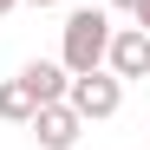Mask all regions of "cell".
<instances>
[{
    "instance_id": "3",
    "label": "cell",
    "mask_w": 150,
    "mask_h": 150,
    "mask_svg": "<svg viewBox=\"0 0 150 150\" xmlns=\"http://www.w3.org/2000/svg\"><path fill=\"white\" fill-rule=\"evenodd\" d=\"M26 131L39 137V150H72V144H79V131H85V117L59 98V105H39V111L26 117Z\"/></svg>"
},
{
    "instance_id": "1",
    "label": "cell",
    "mask_w": 150,
    "mask_h": 150,
    "mask_svg": "<svg viewBox=\"0 0 150 150\" xmlns=\"http://www.w3.org/2000/svg\"><path fill=\"white\" fill-rule=\"evenodd\" d=\"M105 46H111V20L98 13V7H79V13H65V26H59V65L79 79V72H98L105 65Z\"/></svg>"
},
{
    "instance_id": "6",
    "label": "cell",
    "mask_w": 150,
    "mask_h": 150,
    "mask_svg": "<svg viewBox=\"0 0 150 150\" xmlns=\"http://www.w3.org/2000/svg\"><path fill=\"white\" fill-rule=\"evenodd\" d=\"M33 111H39V98H33L26 79H7V85H0V117H7V124H26Z\"/></svg>"
},
{
    "instance_id": "4",
    "label": "cell",
    "mask_w": 150,
    "mask_h": 150,
    "mask_svg": "<svg viewBox=\"0 0 150 150\" xmlns=\"http://www.w3.org/2000/svg\"><path fill=\"white\" fill-rule=\"evenodd\" d=\"M105 65L111 79H150V33L144 26H111V46H105Z\"/></svg>"
},
{
    "instance_id": "10",
    "label": "cell",
    "mask_w": 150,
    "mask_h": 150,
    "mask_svg": "<svg viewBox=\"0 0 150 150\" xmlns=\"http://www.w3.org/2000/svg\"><path fill=\"white\" fill-rule=\"evenodd\" d=\"M33 7H52V0H33Z\"/></svg>"
},
{
    "instance_id": "8",
    "label": "cell",
    "mask_w": 150,
    "mask_h": 150,
    "mask_svg": "<svg viewBox=\"0 0 150 150\" xmlns=\"http://www.w3.org/2000/svg\"><path fill=\"white\" fill-rule=\"evenodd\" d=\"M111 7H124V13H131V7H137V0H111Z\"/></svg>"
},
{
    "instance_id": "5",
    "label": "cell",
    "mask_w": 150,
    "mask_h": 150,
    "mask_svg": "<svg viewBox=\"0 0 150 150\" xmlns=\"http://www.w3.org/2000/svg\"><path fill=\"white\" fill-rule=\"evenodd\" d=\"M20 79L33 85V98H39V105H59V98H65V85H72V72H65V65H52V59H33Z\"/></svg>"
},
{
    "instance_id": "9",
    "label": "cell",
    "mask_w": 150,
    "mask_h": 150,
    "mask_svg": "<svg viewBox=\"0 0 150 150\" xmlns=\"http://www.w3.org/2000/svg\"><path fill=\"white\" fill-rule=\"evenodd\" d=\"M13 7H20V0H0V13H13Z\"/></svg>"
},
{
    "instance_id": "2",
    "label": "cell",
    "mask_w": 150,
    "mask_h": 150,
    "mask_svg": "<svg viewBox=\"0 0 150 150\" xmlns=\"http://www.w3.org/2000/svg\"><path fill=\"white\" fill-rule=\"evenodd\" d=\"M65 105L79 111L85 124H98V117H117V105H124V79H111L105 65H98V72H79V79L65 85Z\"/></svg>"
},
{
    "instance_id": "7",
    "label": "cell",
    "mask_w": 150,
    "mask_h": 150,
    "mask_svg": "<svg viewBox=\"0 0 150 150\" xmlns=\"http://www.w3.org/2000/svg\"><path fill=\"white\" fill-rule=\"evenodd\" d=\"M131 13H137V26L150 33V0H137V7H131Z\"/></svg>"
}]
</instances>
